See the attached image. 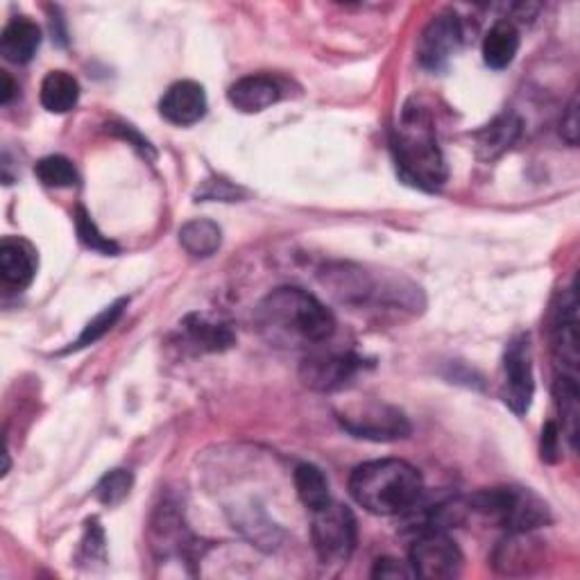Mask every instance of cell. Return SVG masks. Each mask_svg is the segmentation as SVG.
I'll return each mask as SVG.
<instances>
[{
  "label": "cell",
  "mask_w": 580,
  "mask_h": 580,
  "mask_svg": "<svg viewBox=\"0 0 580 580\" xmlns=\"http://www.w3.org/2000/svg\"><path fill=\"white\" fill-rule=\"evenodd\" d=\"M519 52V33L510 21H497L483 39V62L495 69H508Z\"/></svg>",
  "instance_id": "ac0fdd59"
},
{
  "label": "cell",
  "mask_w": 580,
  "mask_h": 580,
  "mask_svg": "<svg viewBox=\"0 0 580 580\" xmlns=\"http://www.w3.org/2000/svg\"><path fill=\"white\" fill-rule=\"evenodd\" d=\"M242 196V191L234 185H229V181L225 179H213V181H206L204 189L198 191V198L200 200H223V202H234Z\"/></svg>",
  "instance_id": "83f0119b"
},
{
  "label": "cell",
  "mask_w": 580,
  "mask_h": 580,
  "mask_svg": "<svg viewBox=\"0 0 580 580\" xmlns=\"http://www.w3.org/2000/svg\"><path fill=\"white\" fill-rule=\"evenodd\" d=\"M552 345L560 375L578 377V299L573 288L558 295L552 311Z\"/></svg>",
  "instance_id": "8fae6325"
},
{
  "label": "cell",
  "mask_w": 580,
  "mask_h": 580,
  "mask_svg": "<svg viewBox=\"0 0 580 580\" xmlns=\"http://www.w3.org/2000/svg\"><path fill=\"white\" fill-rule=\"evenodd\" d=\"M311 540L322 565H345L356 546V519L350 508L333 499L311 512Z\"/></svg>",
  "instance_id": "8992f818"
},
{
  "label": "cell",
  "mask_w": 580,
  "mask_h": 580,
  "mask_svg": "<svg viewBox=\"0 0 580 580\" xmlns=\"http://www.w3.org/2000/svg\"><path fill=\"white\" fill-rule=\"evenodd\" d=\"M181 331H185L187 341L196 345L200 352H225L234 345V331L229 324L213 320L204 313H191L185 322H181Z\"/></svg>",
  "instance_id": "e0dca14e"
},
{
  "label": "cell",
  "mask_w": 580,
  "mask_h": 580,
  "mask_svg": "<svg viewBox=\"0 0 580 580\" xmlns=\"http://www.w3.org/2000/svg\"><path fill=\"white\" fill-rule=\"evenodd\" d=\"M424 481L417 467L400 458L363 463L350 478V495L372 514L392 517L409 512L422 497Z\"/></svg>",
  "instance_id": "3957f363"
},
{
  "label": "cell",
  "mask_w": 580,
  "mask_h": 580,
  "mask_svg": "<svg viewBox=\"0 0 580 580\" xmlns=\"http://www.w3.org/2000/svg\"><path fill=\"white\" fill-rule=\"evenodd\" d=\"M132 485H134V476L130 470H111L98 481L96 499L109 508L118 506L130 497Z\"/></svg>",
  "instance_id": "d4e9b609"
},
{
  "label": "cell",
  "mask_w": 580,
  "mask_h": 580,
  "mask_svg": "<svg viewBox=\"0 0 580 580\" xmlns=\"http://www.w3.org/2000/svg\"><path fill=\"white\" fill-rule=\"evenodd\" d=\"M411 569L426 580L455 578L463 569V554L445 531H426L413 542Z\"/></svg>",
  "instance_id": "52a82bcc"
},
{
  "label": "cell",
  "mask_w": 580,
  "mask_h": 580,
  "mask_svg": "<svg viewBox=\"0 0 580 580\" xmlns=\"http://www.w3.org/2000/svg\"><path fill=\"white\" fill-rule=\"evenodd\" d=\"M126 307H128V299H126V297H120V299H116L114 304H109V307H107L105 311H100L94 320H91V322L84 327V331H82L80 339H78L69 350H64V354H69V352H78V350H84V347H88V345L98 343V341L103 339V335H105L107 331H111V327L120 320V316H123Z\"/></svg>",
  "instance_id": "cb8c5ba5"
},
{
  "label": "cell",
  "mask_w": 580,
  "mask_h": 580,
  "mask_svg": "<svg viewBox=\"0 0 580 580\" xmlns=\"http://www.w3.org/2000/svg\"><path fill=\"white\" fill-rule=\"evenodd\" d=\"M558 440H560V431L554 422H548L542 431V458L546 463H554L556 461V453H558Z\"/></svg>",
  "instance_id": "4dcf8cb0"
},
{
  "label": "cell",
  "mask_w": 580,
  "mask_h": 580,
  "mask_svg": "<svg viewBox=\"0 0 580 580\" xmlns=\"http://www.w3.org/2000/svg\"><path fill=\"white\" fill-rule=\"evenodd\" d=\"M463 44L461 19L451 12H442L424 27L417 44V59L424 69L440 71Z\"/></svg>",
  "instance_id": "30bf717a"
},
{
  "label": "cell",
  "mask_w": 580,
  "mask_h": 580,
  "mask_svg": "<svg viewBox=\"0 0 580 580\" xmlns=\"http://www.w3.org/2000/svg\"><path fill=\"white\" fill-rule=\"evenodd\" d=\"M295 490L299 501L307 506L311 512L324 508L331 501L329 495V481L320 467L304 463L295 470Z\"/></svg>",
  "instance_id": "7402d4cb"
},
{
  "label": "cell",
  "mask_w": 580,
  "mask_h": 580,
  "mask_svg": "<svg viewBox=\"0 0 580 580\" xmlns=\"http://www.w3.org/2000/svg\"><path fill=\"white\" fill-rule=\"evenodd\" d=\"M535 394V379H533V360H531V345L529 335L522 333L506 347L504 354V402L514 415H526Z\"/></svg>",
  "instance_id": "ba28073f"
},
{
  "label": "cell",
  "mask_w": 580,
  "mask_h": 580,
  "mask_svg": "<svg viewBox=\"0 0 580 580\" xmlns=\"http://www.w3.org/2000/svg\"><path fill=\"white\" fill-rule=\"evenodd\" d=\"M519 134H522V118L514 114H501L497 116L490 126H485L476 134V152L485 162H493L501 157L506 150H510Z\"/></svg>",
  "instance_id": "2e32d148"
},
{
  "label": "cell",
  "mask_w": 580,
  "mask_h": 580,
  "mask_svg": "<svg viewBox=\"0 0 580 580\" xmlns=\"http://www.w3.org/2000/svg\"><path fill=\"white\" fill-rule=\"evenodd\" d=\"M556 404H558V413L563 417V429L571 442V447L576 449L578 442V422H580V390H578V377H569V375H560L556 377Z\"/></svg>",
  "instance_id": "44dd1931"
},
{
  "label": "cell",
  "mask_w": 580,
  "mask_h": 580,
  "mask_svg": "<svg viewBox=\"0 0 580 580\" xmlns=\"http://www.w3.org/2000/svg\"><path fill=\"white\" fill-rule=\"evenodd\" d=\"M341 426L354 438L372 442H392L411 436L409 417L390 404L375 400H356L335 411Z\"/></svg>",
  "instance_id": "5b68a950"
},
{
  "label": "cell",
  "mask_w": 580,
  "mask_h": 580,
  "mask_svg": "<svg viewBox=\"0 0 580 580\" xmlns=\"http://www.w3.org/2000/svg\"><path fill=\"white\" fill-rule=\"evenodd\" d=\"M392 150L396 170L411 187L436 193L447 181V162L429 109L409 103L394 128Z\"/></svg>",
  "instance_id": "7a4b0ae2"
},
{
  "label": "cell",
  "mask_w": 580,
  "mask_h": 580,
  "mask_svg": "<svg viewBox=\"0 0 580 580\" xmlns=\"http://www.w3.org/2000/svg\"><path fill=\"white\" fill-rule=\"evenodd\" d=\"M179 242L189 255L204 259V257H211V255L218 252L221 242H223V232L213 221L198 218V221L181 225Z\"/></svg>",
  "instance_id": "ffe728a7"
},
{
  "label": "cell",
  "mask_w": 580,
  "mask_h": 580,
  "mask_svg": "<svg viewBox=\"0 0 580 580\" xmlns=\"http://www.w3.org/2000/svg\"><path fill=\"white\" fill-rule=\"evenodd\" d=\"M560 134L569 145H578V134H580V118H578V96L571 98L569 107L563 114L560 120Z\"/></svg>",
  "instance_id": "f1b7e54d"
},
{
  "label": "cell",
  "mask_w": 580,
  "mask_h": 580,
  "mask_svg": "<svg viewBox=\"0 0 580 580\" xmlns=\"http://www.w3.org/2000/svg\"><path fill=\"white\" fill-rule=\"evenodd\" d=\"M42 46V29L27 16L12 19L0 35V52L12 64H27Z\"/></svg>",
  "instance_id": "9a60e30c"
},
{
  "label": "cell",
  "mask_w": 580,
  "mask_h": 580,
  "mask_svg": "<svg viewBox=\"0 0 580 580\" xmlns=\"http://www.w3.org/2000/svg\"><path fill=\"white\" fill-rule=\"evenodd\" d=\"M82 554L86 556L88 563L105 560V533L98 524V519H88L86 522V533L82 540Z\"/></svg>",
  "instance_id": "4316f807"
},
{
  "label": "cell",
  "mask_w": 580,
  "mask_h": 580,
  "mask_svg": "<svg viewBox=\"0 0 580 580\" xmlns=\"http://www.w3.org/2000/svg\"><path fill=\"white\" fill-rule=\"evenodd\" d=\"M80 100V84L67 71H50L42 82V105L50 114H69Z\"/></svg>",
  "instance_id": "d6986e66"
},
{
  "label": "cell",
  "mask_w": 580,
  "mask_h": 580,
  "mask_svg": "<svg viewBox=\"0 0 580 580\" xmlns=\"http://www.w3.org/2000/svg\"><path fill=\"white\" fill-rule=\"evenodd\" d=\"M413 569L411 565L406 563H400V560H394V558H381L377 560L375 569H372V578H413Z\"/></svg>",
  "instance_id": "f546056e"
},
{
  "label": "cell",
  "mask_w": 580,
  "mask_h": 580,
  "mask_svg": "<svg viewBox=\"0 0 580 580\" xmlns=\"http://www.w3.org/2000/svg\"><path fill=\"white\" fill-rule=\"evenodd\" d=\"M0 82H3V86H0V103L8 105V103L12 100V96H14L16 84H14V80L10 78V73H5V71H3V75H0Z\"/></svg>",
  "instance_id": "1f68e13d"
},
{
  "label": "cell",
  "mask_w": 580,
  "mask_h": 580,
  "mask_svg": "<svg viewBox=\"0 0 580 580\" xmlns=\"http://www.w3.org/2000/svg\"><path fill=\"white\" fill-rule=\"evenodd\" d=\"M467 508L495 519V522L510 533H529L548 524L546 504L524 487H493L470 497Z\"/></svg>",
  "instance_id": "277c9868"
},
{
  "label": "cell",
  "mask_w": 580,
  "mask_h": 580,
  "mask_svg": "<svg viewBox=\"0 0 580 580\" xmlns=\"http://www.w3.org/2000/svg\"><path fill=\"white\" fill-rule=\"evenodd\" d=\"M159 111L173 126H196L206 114L204 86L193 80H179L170 84L159 103Z\"/></svg>",
  "instance_id": "7c38bea8"
},
{
  "label": "cell",
  "mask_w": 580,
  "mask_h": 580,
  "mask_svg": "<svg viewBox=\"0 0 580 580\" xmlns=\"http://www.w3.org/2000/svg\"><path fill=\"white\" fill-rule=\"evenodd\" d=\"M75 229H78V236H80V240L84 242L86 248L96 250L100 255H118V246H116V242L111 238H107L98 229V225L94 223V218L88 216L84 206H78L75 209Z\"/></svg>",
  "instance_id": "484cf974"
},
{
  "label": "cell",
  "mask_w": 580,
  "mask_h": 580,
  "mask_svg": "<svg viewBox=\"0 0 580 580\" xmlns=\"http://www.w3.org/2000/svg\"><path fill=\"white\" fill-rule=\"evenodd\" d=\"M227 98L232 107L242 114H259L272 107L274 103H280L282 88L268 75H248L229 86Z\"/></svg>",
  "instance_id": "5bb4252c"
},
{
  "label": "cell",
  "mask_w": 580,
  "mask_h": 580,
  "mask_svg": "<svg viewBox=\"0 0 580 580\" xmlns=\"http://www.w3.org/2000/svg\"><path fill=\"white\" fill-rule=\"evenodd\" d=\"M259 324L272 343L288 347L327 343L335 331V318L324 304L297 286L272 291L257 311Z\"/></svg>",
  "instance_id": "6da1fadb"
},
{
  "label": "cell",
  "mask_w": 580,
  "mask_h": 580,
  "mask_svg": "<svg viewBox=\"0 0 580 580\" xmlns=\"http://www.w3.org/2000/svg\"><path fill=\"white\" fill-rule=\"evenodd\" d=\"M35 175L44 187L50 189H71L78 185V170L71 159L62 155H50L35 164Z\"/></svg>",
  "instance_id": "603a6c76"
},
{
  "label": "cell",
  "mask_w": 580,
  "mask_h": 580,
  "mask_svg": "<svg viewBox=\"0 0 580 580\" xmlns=\"http://www.w3.org/2000/svg\"><path fill=\"white\" fill-rule=\"evenodd\" d=\"M37 274V252L23 238L5 236L0 242V277L12 288H27Z\"/></svg>",
  "instance_id": "4fadbf2b"
},
{
  "label": "cell",
  "mask_w": 580,
  "mask_h": 580,
  "mask_svg": "<svg viewBox=\"0 0 580 580\" xmlns=\"http://www.w3.org/2000/svg\"><path fill=\"white\" fill-rule=\"evenodd\" d=\"M363 368L360 356L343 350H318L299 365L301 383L316 392L343 390Z\"/></svg>",
  "instance_id": "9c48e42d"
}]
</instances>
